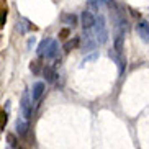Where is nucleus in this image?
Here are the masks:
<instances>
[{
	"label": "nucleus",
	"instance_id": "1",
	"mask_svg": "<svg viewBox=\"0 0 149 149\" xmlns=\"http://www.w3.org/2000/svg\"><path fill=\"white\" fill-rule=\"evenodd\" d=\"M95 41L97 44H105L108 41V31H107V25H105V18L103 15L95 17Z\"/></svg>",
	"mask_w": 149,
	"mask_h": 149
},
{
	"label": "nucleus",
	"instance_id": "2",
	"mask_svg": "<svg viewBox=\"0 0 149 149\" xmlns=\"http://www.w3.org/2000/svg\"><path fill=\"white\" fill-rule=\"evenodd\" d=\"M80 20H82L84 31H90L93 28V25H95V15L90 10H84L82 15H80Z\"/></svg>",
	"mask_w": 149,
	"mask_h": 149
},
{
	"label": "nucleus",
	"instance_id": "3",
	"mask_svg": "<svg viewBox=\"0 0 149 149\" xmlns=\"http://www.w3.org/2000/svg\"><path fill=\"white\" fill-rule=\"evenodd\" d=\"M31 98H30V92L28 90H25L23 92V97H22V103H20V107H22L23 110V116H25V120H30L31 118Z\"/></svg>",
	"mask_w": 149,
	"mask_h": 149
},
{
	"label": "nucleus",
	"instance_id": "4",
	"mask_svg": "<svg viewBox=\"0 0 149 149\" xmlns=\"http://www.w3.org/2000/svg\"><path fill=\"white\" fill-rule=\"evenodd\" d=\"M125 36V30H121V28H118L116 30V35H115V51H116V54H118V57L123 56V38Z\"/></svg>",
	"mask_w": 149,
	"mask_h": 149
},
{
	"label": "nucleus",
	"instance_id": "5",
	"mask_svg": "<svg viewBox=\"0 0 149 149\" xmlns=\"http://www.w3.org/2000/svg\"><path fill=\"white\" fill-rule=\"evenodd\" d=\"M95 48H97V41L92 38L90 31H85V35H84V38H82V49L85 53H88V51H92V49H95Z\"/></svg>",
	"mask_w": 149,
	"mask_h": 149
},
{
	"label": "nucleus",
	"instance_id": "6",
	"mask_svg": "<svg viewBox=\"0 0 149 149\" xmlns=\"http://www.w3.org/2000/svg\"><path fill=\"white\" fill-rule=\"evenodd\" d=\"M136 31H138L139 38L144 43H149V23L148 22H139L136 25Z\"/></svg>",
	"mask_w": 149,
	"mask_h": 149
},
{
	"label": "nucleus",
	"instance_id": "7",
	"mask_svg": "<svg viewBox=\"0 0 149 149\" xmlns=\"http://www.w3.org/2000/svg\"><path fill=\"white\" fill-rule=\"evenodd\" d=\"M44 90H46V87H44L43 82H36L33 84V92H31V102H40L41 97H43Z\"/></svg>",
	"mask_w": 149,
	"mask_h": 149
},
{
	"label": "nucleus",
	"instance_id": "8",
	"mask_svg": "<svg viewBox=\"0 0 149 149\" xmlns=\"http://www.w3.org/2000/svg\"><path fill=\"white\" fill-rule=\"evenodd\" d=\"M43 74H44V79L48 80L49 84L56 82V79L59 77V75H57V72H56V67H54V66H44V67H43Z\"/></svg>",
	"mask_w": 149,
	"mask_h": 149
},
{
	"label": "nucleus",
	"instance_id": "9",
	"mask_svg": "<svg viewBox=\"0 0 149 149\" xmlns=\"http://www.w3.org/2000/svg\"><path fill=\"white\" fill-rule=\"evenodd\" d=\"M59 56V44H57V41L53 40V43H51V46L48 48V53L44 54V57H48V59H54V57Z\"/></svg>",
	"mask_w": 149,
	"mask_h": 149
},
{
	"label": "nucleus",
	"instance_id": "10",
	"mask_svg": "<svg viewBox=\"0 0 149 149\" xmlns=\"http://www.w3.org/2000/svg\"><path fill=\"white\" fill-rule=\"evenodd\" d=\"M51 43H53V40H51V38H44V40L40 43V46H38V56L44 57V54L48 53V48L51 46Z\"/></svg>",
	"mask_w": 149,
	"mask_h": 149
},
{
	"label": "nucleus",
	"instance_id": "11",
	"mask_svg": "<svg viewBox=\"0 0 149 149\" xmlns=\"http://www.w3.org/2000/svg\"><path fill=\"white\" fill-rule=\"evenodd\" d=\"M15 128H17V133L20 136H25L28 133V123L25 121V120H22V118H18L17 120V123H15Z\"/></svg>",
	"mask_w": 149,
	"mask_h": 149
},
{
	"label": "nucleus",
	"instance_id": "12",
	"mask_svg": "<svg viewBox=\"0 0 149 149\" xmlns=\"http://www.w3.org/2000/svg\"><path fill=\"white\" fill-rule=\"evenodd\" d=\"M61 22L64 23V25H67V26H74L75 22H77V17H75L74 13H62Z\"/></svg>",
	"mask_w": 149,
	"mask_h": 149
},
{
	"label": "nucleus",
	"instance_id": "13",
	"mask_svg": "<svg viewBox=\"0 0 149 149\" xmlns=\"http://www.w3.org/2000/svg\"><path fill=\"white\" fill-rule=\"evenodd\" d=\"M79 44H80V38L77 36V38H74V40L67 41V43L64 44V51H66V53H69L70 49H75L77 46H79Z\"/></svg>",
	"mask_w": 149,
	"mask_h": 149
},
{
	"label": "nucleus",
	"instance_id": "14",
	"mask_svg": "<svg viewBox=\"0 0 149 149\" xmlns=\"http://www.w3.org/2000/svg\"><path fill=\"white\" fill-rule=\"evenodd\" d=\"M105 3H108V0H88V7H92L95 12H100V8Z\"/></svg>",
	"mask_w": 149,
	"mask_h": 149
},
{
	"label": "nucleus",
	"instance_id": "15",
	"mask_svg": "<svg viewBox=\"0 0 149 149\" xmlns=\"http://www.w3.org/2000/svg\"><path fill=\"white\" fill-rule=\"evenodd\" d=\"M41 66H43V64H41V57H40V59H36V61L31 62L30 69L33 70V74H38V72H40V69H41Z\"/></svg>",
	"mask_w": 149,
	"mask_h": 149
},
{
	"label": "nucleus",
	"instance_id": "16",
	"mask_svg": "<svg viewBox=\"0 0 149 149\" xmlns=\"http://www.w3.org/2000/svg\"><path fill=\"white\" fill-rule=\"evenodd\" d=\"M7 141H8V146H10V148H17V146H18L17 136H15L13 133H8V134H7Z\"/></svg>",
	"mask_w": 149,
	"mask_h": 149
},
{
	"label": "nucleus",
	"instance_id": "17",
	"mask_svg": "<svg viewBox=\"0 0 149 149\" xmlns=\"http://www.w3.org/2000/svg\"><path fill=\"white\" fill-rule=\"evenodd\" d=\"M7 120H8L7 113H5L3 110H0V131L5 128V125H7Z\"/></svg>",
	"mask_w": 149,
	"mask_h": 149
},
{
	"label": "nucleus",
	"instance_id": "18",
	"mask_svg": "<svg viewBox=\"0 0 149 149\" xmlns=\"http://www.w3.org/2000/svg\"><path fill=\"white\" fill-rule=\"evenodd\" d=\"M7 15H8V10H0V26H3V25H5Z\"/></svg>",
	"mask_w": 149,
	"mask_h": 149
},
{
	"label": "nucleus",
	"instance_id": "19",
	"mask_svg": "<svg viewBox=\"0 0 149 149\" xmlns=\"http://www.w3.org/2000/svg\"><path fill=\"white\" fill-rule=\"evenodd\" d=\"M97 57H98V53H93L92 56H87V57H85V59L82 61V64H85V62H88V61H95Z\"/></svg>",
	"mask_w": 149,
	"mask_h": 149
},
{
	"label": "nucleus",
	"instance_id": "20",
	"mask_svg": "<svg viewBox=\"0 0 149 149\" xmlns=\"http://www.w3.org/2000/svg\"><path fill=\"white\" fill-rule=\"evenodd\" d=\"M67 36H69V28H64V30H61V33H59V38H61V40H66Z\"/></svg>",
	"mask_w": 149,
	"mask_h": 149
}]
</instances>
